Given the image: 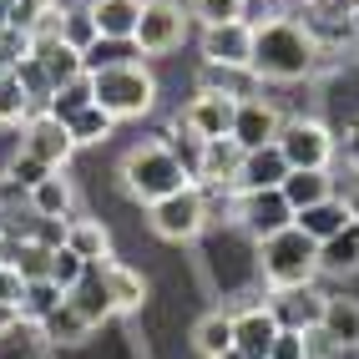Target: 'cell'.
Here are the masks:
<instances>
[{"label":"cell","mask_w":359,"mask_h":359,"mask_svg":"<svg viewBox=\"0 0 359 359\" xmlns=\"http://www.w3.org/2000/svg\"><path fill=\"white\" fill-rule=\"evenodd\" d=\"M218 359H243V354H238V349H228V354H218Z\"/></svg>","instance_id":"c3c4849f"},{"label":"cell","mask_w":359,"mask_h":359,"mask_svg":"<svg viewBox=\"0 0 359 359\" xmlns=\"http://www.w3.org/2000/svg\"><path fill=\"white\" fill-rule=\"evenodd\" d=\"M41 334H46V339H51V344H81V339H86L91 329H86V319L76 314V309H71V304L61 299V304L51 309V314L41 319Z\"/></svg>","instance_id":"f546056e"},{"label":"cell","mask_w":359,"mask_h":359,"mask_svg":"<svg viewBox=\"0 0 359 359\" xmlns=\"http://www.w3.org/2000/svg\"><path fill=\"white\" fill-rule=\"evenodd\" d=\"M31 116V102H26V91H20V81L11 76V71H0V127H11V122H26Z\"/></svg>","instance_id":"e575fe53"},{"label":"cell","mask_w":359,"mask_h":359,"mask_svg":"<svg viewBox=\"0 0 359 359\" xmlns=\"http://www.w3.org/2000/svg\"><path fill=\"white\" fill-rule=\"evenodd\" d=\"M238 167H243V147L233 137L203 142V167H198V187H233Z\"/></svg>","instance_id":"ac0fdd59"},{"label":"cell","mask_w":359,"mask_h":359,"mask_svg":"<svg viewBox=\"0 0 359 359\" xmlns=\"http://www.w3.org/2000/svg\"><path fill=\"white\" fill-rule=\"evenodd\" d=\"M20 294H26V278H20L15 269H0V304L20 309Z\"/></svg>","instance_id":"b9f144b4"},{"label":"cell","mask_w":359,"mask_h":359,"mask_svg":"<svg viewBox=\"0 0 359 359\" xmlns=\"http://www.w3.org/2000/svg\"><path fill=\"white\" fill-rule=\"evenodd\" d=\"M278 193H283V203H289L294 212L314 208V203H324V198H339L329 172H289V177L278 182Z\"/></svg>","instance_id":"cb8c5ba5"},{"label":"cell","mask_w":359,"mask_h":359,"mask_svg":"<svg viewBox=\"0 0 359 359\" xmlns=\"http://www.w3.org/2000/svg\"><path fill=\"white\" fill-rule=\"evenodd\" d=\"M344 157L354 162V172H359V122L349 127V137H344Z\"/></svg>","instance_id":"7bdbcfd3"},{"label":"cell","mask_w":359,"mask_h":359,"mask_svg":"<svg viewBox=\"0 0 359 359\" xmlns=\"http://www.w3.org/2000/svg\"><path fill=\"white\" fill-rule=\"evenodd\" d=\"M193 344H198V354L203 359H218V354H228L233 349V314H208V319H198V329H193Z\"/></svg>","instance_id":"4316f807"},{"label":"cell","mask_w":359,"mask_h":359,"mask_svg":"<svg viewBox=\"0 0 359 359\" xmlns=\"http://www.w3.org/2000/svg\"><path fill=\"white\" fill-rule=\"evenodd\" d=\"M66 248L81 263H107L111 258V233L97 218H66Z\"/></svg>","instance_id":"44dd1931"},{"label":"cell","mask_w":359,"mask_h":359,"mask_svg":"<svg viewBox=\"0 0 359 359\" xmlns=\"http://www.w3.org/2000/svg\"><path fill=\"white\" fill-rule=\"evenodd\" d=\"M66 294L56 289L51 278H36V283H26V294H20V319H31V324H41L46 314H51V309L61 304Z\"/></svg>","instance_id":"4dcf8cb0"},{"label":"cell","mask_w":359,"mask_h":359,"mask_svg":"<svg viewBox=\"0 0 359 359\" xmlns=\"http://www.w3.org/2000/svg\"><path fill=\"white\" fill-rule=\"evenodd\" d=\"M147 212H152L157 238H167V243H187V238H198L203 223H208V193L198 182H187V187H177L172 198L147 203Z\"/></svg>","instance_id":"5b68a950"},{"label":"cell","mask_w":359,"mask_h":359,"mask_svg":"<svg viewBox=\"0 0 359 359\" xmlns=\"http://www.w3.org/2000/svg\"><path fill=\"white\" fill-rule=\"evenodd\" d=\"M187 15L208 26H228V20H243V0H187Z\"/></svg>","instance_id":"d6a6232c"},{"label":"cell","mask_w":359,"mask_h":359,"mask_svg":"<svg viewBox=\"0 0 359 359\" xmlns=\"http://www.w3.org/2000/svg\"><path fill=\"white\" fill-rule=\"evenodd\" d=\"M20 324V309H11V304H0V334H11Z\"/></svg>","instance_id":"ee69618b"},{"label":"cell","mask_w":359,"mask_h":359,"mask_svg":"<svg viewBox=\"0 0 359 359\" xmlns=\"http://www.w3.org/2000/svg\"><path fill=\"white\" fill-rule=\"evenodd\" d=\"M258 253H263V278H269L278 294L304 289V283H314V273H319V243L304 238L299 228H283L273 238H263Z\"/></svg>","instance_id":"3957f363"},{"label":"cell","mask_w":359,"mask_h":359,"mask_svg":"<svg viewBox=\"0 0 359 359\" xmlns=\"http://www.w3.org/2000/svg\"><path fill=\"white\" fill-rule=\"evenodd\" d=\"M324 299H329V294H319L314 283H304V289H283L269 309L278 314V324H283V329H319Z\"/></svg>","instance_id":"e0dca14e"},{"label":"cell","mask_w":359,"mask_h":359,"mask_svg":"<svg viewBox=\"0 0 359 359\" xmlns=\"http://www.w3.org/2000/svg\"><path fill=\"white\" fill-rule=\"evenodd\" d=\"M319 329H324L329 344H359V299L329 294L324 299V314H319Z\"/></svg>","instance_id":"7402d4cb"},{"label":"cell","mask_w":359,"mask_h":359,"mask_svg":"<svg viewBox=\"0 0 359 359\" xmlns=\"http://www.w3.org/2000/svg\"><path fill=\"white\" fill-rule=\"evenodd\" d=\"M56 31H61V41L71 46V51H86V46L102 41V36H97V20H91L86 6H66V11H56Z\"/></svg>","instance_id":"f1b7e54d"},{"label":"cell","mask_w":359,"mask_h":359,"mask_svg":"<svg viewBox=\"0 0 359 359\" xmlns=\"http://www.w3.org/2000/svg\"><path fill=\"white\" fill-rule=\"evenodd\" d=\"M203 56H208V66L248 71V61H253V31L243 26V20H228V26H208V31H203Z\"/></svg>","instance_id":"4fadbf2b"},{"label":"cell","mask_w":359,"mask_h":359,"mask_svg":"<svg viewBox=\"0 0 359 359\" xmlns=\"http://www.w3.org/2000/svg\"><path fill=\"white\" fill-rule=\"evenodd\" d=\"M278 314L269 304H253L243 314H233V349L243 359H269L273 354V339H278Z\"/></svg>","instance_id":"7c38bea8"},{"label":"cell","mask_w":359,"mask_h":359,"mask_svg":"<svg viewBox=\"0 0 359 359\" xmlns=\"http://www.w3.org/2000/svg\"><path fill=\"white\" fill-rule=\"evenodd\" d=\"M319 66V46L314 36H309L299 20H269V26H258L253 31V61L248 71L263 81H299L309 76V71Z\"/></svg>","instance_id":"6da1fadb"},{"label":"cell","mask_w":359,"mask_h":359,"mask_svg":"<svg viewBox=\"0 0 359 359\" xmlns=\"http://www.w3.org/2000/svg\"><path fill=\"white\" fill-rule=\"evenodd\" d=\"M81 273H86V263H81L76 253H71V248H56V253H51V273H46V278H51L61 294L76 289V278H81Z\"/></svg>","instance_id":"8d00e7d4"},{"label":"cell","mask_w":359,"mask_h":359,"mask_svg":"<svg viewBox=\"0 0 359 359\" xmlns=\"http://www.w3.org/2000/svg\"><path fill=\"white\" fill-rule=\"evenodd\" d=\"M349 26H354V41H359V6H354V15H349Z\"/></svg>","instance_id":"7dc6e473"},{"label":"cell","mask_w":359,"mask_h":359,"mask_svg":"<svg viewBox=\"0 0 359 359\" xmlns=\"http://www.w3.org/2000/svg\"><path fill=\"white\" fill-rule=\"evenodd\" d=\"M278 127H283V116L263 102V97H238V111H233V142L243 152H258V147H269V142H278Z\"/></svg>","instance_id":"30bf717a"},{"label":"cell","mask_w":359,"mask_h":359,"mask_svg":"<svg viewBox=\"0 0 359 359\" xmlns=\"http://www.w3.org/2000/svg\"><path fill=\"white\" fill-rule=\"evenodd\" d=\"M319 269H334V273L359 269V223L339 228V233L329 238V243H319Z\"/></svg>","instance_id":"484cf974"},{"label":"cell","mask_w":359,"mask_h":359,"mask_svg":"<svg viewBox=\"0 0 359 359\" xmlns=\"http://www.w3.org/2000/svg\"><path fill=\"white\" fill-rule=\"evenodd\" d=\"M51 172H56V167H46V162H41V157H31V152H15V157H11V167H6V177H11L15 187H26V193H31L36 182H46Z\"/></svg>","instance_id":"d590c367"},{"label":"cell","mask_w":359,"mask_h":359,"mask_svg":"<svg viewBox=\"0 0 359 359\" xmlns=\"http://www.w3.org/2000/svg\"><path fill=\"white\" fill-rule=\"evenodd\" d=\"M66 304L86 319V329H97L102 319L116 314V309H111V294H107V278H102V263H86V273L76 278V289L66 294Z\"/></svg>","instance_id":"9a60e30c"},{"label":"cell","mask_w":359,"mask_h":359,"mask_svg":"<svg viewBox=\"0 0 359 359\" xmlns=\"http://www.w3.org/2000/svg\"><path fill=\"white\" fill-rule=\"evenodd\" d=\"M233 111H238V97H228V91H208V86H203L198 97L182 107L177 122L193 132V137H203V142H218V137L233 132Z\"/></svg>","instance_id":"9c48e42d"},{"label":"cell","mask_w":359,"mask_h":359,"mask_svg":"<svg viewBox=\"0 0 359 359\" xmlns=\"http://www.w3.org/2000/svg\"><path fill=\"white\" fill-rule=\"evenodd\" d=\"M122 182H127V193L142 198V203H157V198H172L177 187H187L193 177L177 167V157L162 147V142H142V147L127 152L122 162Z\"/></svg>","instance_id":"277c9868"},{"label":"cell","mask_w":359,"mask_h":359,"mask_svg":"<svg viewBox=\"0 0 359 359\" xmlns=\"http://www.w3.org/2000/svg\"><path fill=\"white\" fill-rule=\"evenodd\" d=\"M187 36V11L177 6V0H142V20H137V56H167L177 51Z\"/></svg>","instance_id":"52a82bcc"},{"label":"cell","mask_w":359,"mask_h":359,"mask_svg":"<svg viewBox=\"0 0 359 359\" xmlns=\"http://www.w3.org/2000/svg\"><path fill=\"white\" fill-rule=\"evenodd\" d=\"M344 212H349V223H359V182L344 193Z\"/></svg>","instance_id":"f6af8a7d"},{"label":"cell","mask_w":359,"mask_h":359,"mask_svg":"<svg viewBox=\"0 0 359 359\" xmlns=\"http://www.w3.org/2000/svg\"><path fill=\"white\" fill-rule=\"evenodd\" d=\"M162 147L172 152V157H177V167L198 182V167H203V137H193V132H187V127L177 122V127H172V137H167Z\"/></svg>","instance_id":"1f68e13d"},{"label":"cell","mask_w":359,"mask_h":359,"mask_svg":"<svg viewBox=\"0 0 359 359\" xmlns=\"http://www.w3.org/2000/svg\"><path fill=\"white\" fill-rule=\"evenodd\" d=\"M56 6L51 0H6V26H15V31H31L41 15H51Z\"/></svg>","instance_id":"74e56055"},{"label":"cell","mask_w":359,"mask_h":359,"mask_svg":"<svg viewBox=\"0 0 359 359\" xmlns=\"http://www.w3.org/2000/svg\"><path fill=\"white\" fill-rule=\"evenodd\" d=\"M278 152L289 162V172H329L334 162V137L324 122H309V116H294V122L278 127Z\"/></svg>","instance_id":"8992f818"},{"label":"cell","mask_w":359,"mask_h":359,"mask_svg":"<svg viewBox=\"0 0 359 359\" xmlns=\"http://www.w3.org/2000/svg\"><path fill=\"white\" fill-rule=\"evenodd\" d=\"M26 203H31L36 218H71V182L61 172H51L46 182H36L26 193Z\"/></svg>","instance_id":"d4e9b609"},{"label":"cell","mask_w":359,"mask_h":359,"mask_svg":"<svg viewBox=\"0 0 359 359\" xmlns=\"http://www.w3.org/2000/svg\"><path fill=\"white\" fill-rule=\"evenodd\" d=\"M269 20H283V0H243V26L258 31Z\"/></svg>","instance_id":"ab89813d"},{"label":"cell","mask_w":359,"mask_h":359,"mask_svg":"<svg viewBox=\"0 0 359 359\" xmlns=\"http://www.w3.org/2000/svg\"><path fill=\"white\" fill-rule=\"evenodd\" d=\"M329 359H359V344H334Z\"/></svg>","instance_id":"bcb514c9"},{"label":"cell","mask_w":359,"mask_h":359,"mask_svg":"<svg viewBox=\"0 0 359 359\" xmlns=\"http://www.w3.org/2000/svg\"><path fill=\"white\" fill-rule=\"evenodd\" d=\"M269 359H309L304 349V329H278V339H273V354Z\"/></svg>","instance_id":"60d3db41"},{"label":"cell","mask_w":359,"mask_h":359,"mask_svg":"<svg viewBox=\"0 0 359 359\" xmlns=\"http://www.w3.org/2000/svg\"><path fill=\"white\" fill-rule=\"evenodd\" d=\"M233 218L263 243V238H273V233H283V228H294V208L283 203L278 187H263V193H238V212H233Z\"/></svg>","instance_id":"ba28073f"},{"label":"cell","mask_w":359,"mask_h":359,"mask_svg":"<svg viewBox=\"0 0 359 359\" xmlns=\"http://www.w3.org/2000/svg\"><path fill=\"white\" fill-rule=\"evenodd\" d=\"M102 278H107V294H111V309L116 314H132V309H142V299H147V283H142L137 269H127V263H102Z\"/></svg>","instance_id":"603a6c76"},{"label":"cell","mask_w":359,"mask_h":359,"mask_svg":"<svg viewBox=\"0 0 359 359\" xmlns=\"http://www.w3.org/2000/svg\"><path fill=\"white\" fill-rule=\"evenodd\" d=\"M111 116L102 111V107H86L81 116H71V122H66V132H71V142H76V147H81V142H102V137H111Z\"/></svg>","instance_id":"836d02e7"},{"label":"cell","mask_w":359,"mask_h":359,"mask_svg":"<svg viewBox=\"0 0 359 359\" xmlns=\"http://www.w3.org/2000/svg\"><path fill=\"white\" fill-rule=\"evenodd\" d=\"M86 107H97L91 102V76H76V81H66L51 91V102H46V116H56V122H71V116H81Z\"/></svg>","instance_id":"83f0119b"},{"label":"cell","mask_w":359,"mask_h":359,"mask_svg":"<svg viewBox=\"0 0 359 359\" xmlns=\"http://www.w3.org/2000/svg\"><path fill=\"white\" fill-rule=\"evenodd\" d=\"M354 6L349 0H304V20L299 26L314 36V46H339V41H354V26H349Z\"/></svg>","instance_id":"5bb4252c"},{"label":"cell","mask_w":359,"mask_h":359,"mask_svg":"<svg viewBox=\"0 0 359 359\" xmlns=\"http://www.w3.org/2000/svg\"><path fill=\"white\" fill-rule=\"evenodd\" d=\"M283 177H289V162H283L278 142H269V147L258 152H243V167H238V193H263V187H278Z\"/></svg>","instance_id":"2e32d148"},{"label":"cell","mask_w":359,"mask_h":359,"mask_svg":"<svg viewBox=\"0 0 359 359\" xmlns=\"http://www.w3.org/2000/svg\"><path fill=\"white\" fill-rule=\"evenodd\" d=\"M91 20H97L102 41H132L142 20V0H91Z\"/></svg>","instance_id":"d6986e66"},{"label":"cell","mask_w":359,"mask_h":359,"mask_svg":"<svg viewBox=\"0 0 359 359\" xmlns=\"http://www.w3.org/2000/svg\"><path fill=\"white\" fill-rule=\"evenodd\" d=\"M20 152H31V157H41L46 167H66V157L76 152V142H71V132H66V122H56V116H26V132H20Z\"/></svg>","instance_id":"8fae6325"},{"label":"cell","mask_w":359,"mask_h":359,"mask_svg":"<svg viewBox=\"0 0 359 359\" xmlns=\"http://www.w3.org/2000/svg\"><path fill=\"white\" fill-rule=\"evenodd\" d=\"M294 228H299L304 238H314V243H329V238L339 233V228H349L344 198H324V203H314V208L294 212Z\"/></svg>","instance_id":"ffe728a7"},{"label":"cell","mask_w":359,"mask_h":359,"mask_svg":"<svg viewBox=\"0 0 359 359\" xmlns=\"http://www.w3.org/2000/svg\"><path fill=\"white\" fill-rule=\"evenodd\" d=\"M31 243H36V248H46V253L66 248V218H36V228H31Z\"/></svg>","instance_id":"f35d334b"},{"label":"cell","mask_w":359,"mask_h":359,"mask_svg":"<svg viewBox=\"0 0 359 359\" xmlns=\"http://www.w3.org/2000/svg\"><path fill=\"white\" fill-rule=\"evenodd\" d=\"M157 97V81L147 76V66L137 61H116V66H102L97 76H91V102H97L111 122H122V116H142Z\"/></svg>","instance_id":"7a4b0ae2"}]
</instances>
